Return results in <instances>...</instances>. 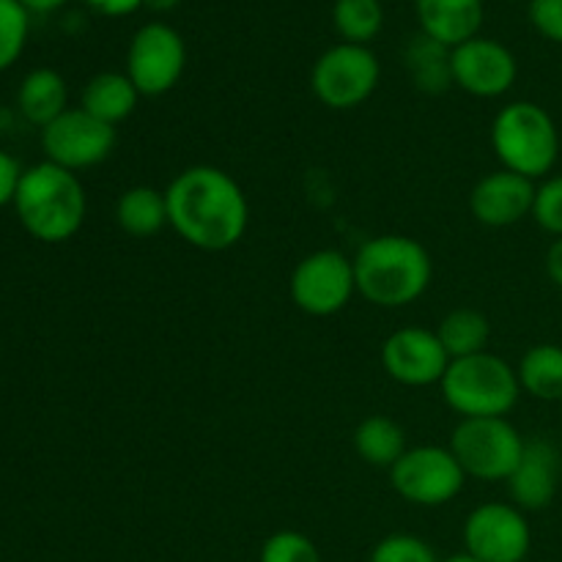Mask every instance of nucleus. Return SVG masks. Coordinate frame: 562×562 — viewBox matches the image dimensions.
<instances>
[{
  "label": "nucleus",
  "instance_id": "7",
  "mask_svg": "<svg viewBox=\"0 0 562 562\" xmlns=\"http://www.w3.org/2000/svg\"><path fill=\"white\" fill-rule=\"evenodd\" d=\"M379 77H382V66L371 47L340 42L318 55L311 86L324 108L351 110L371 99L379 86Z\"/></svg>",
  "mask_w": 562,
  "mask_h": 562
},
{
  "label": "nucleus",
  "instance_id": "25",
  "mask_svg": "<svg viewBox=\"0 0 562 562\" xmlns=\"http://www.w3.org/2000/svg\"><path fill=\"white\" fill-rule=\"evenodd\" d=\"M333 22L335 31H338V36L346 44H362V47H368V42H373L382 33V0H335Z\"/></svg>",
  "mask_w": 562,
  "mask_h": 562
},
{
  "label": "nucleus",
  "instance_id": "9",
  "mask_svg": "<svg viewBox=\"0 0 562 562\" xmlns=\"http://www.w3.org/2000/svg\"><path fill=\"white\" fill-rule=\"evenodd\" d=\"M289 289L294 305L307 316H335L357 294L355 261L340 250L311 252L294 267Z\"/></svg>",
  "mask_w": 562,
  "mask_h": 562
},
{
  "label": "nucleus",
  "instance_id": "1",
  "mask_svg": "<svg viewBox=\"0 0 562 562\" xmlns=\"http://www.w3.org/2000/svg\"><path fill=\"white\" fill-rule=\"evenodd\" d=\"M168 225L187 241L206 252H223L245 239L250 203L239 181L214 165H192L181 170L165 190Z\"/></svg>",
  "mask_w": 562,
  "mask_h": 562
},
{
  "label": "nucleus",
  "instance_id": "26",
  "mask_svg": "<svg viewBox=\"0 0 562 562\" xmlns=\"http://www.w3.org/2000/svg\"><path fill=\"white\" fill-rule=\"evenodd\" d=\"M31 14L20 0H0V71L11 69L25 49Z\"/></svg>",
  "mask_w": 562,
  "mask_h": 562
},
{
  "label": "nucleus",
  "instance_id": "4",
  "mask_svg": "<svg viewBox=\"0 0 562 562\" xmlns=\"http://www.w3.org/2000/svg\"><path fill=\"white\" fill-rule=\"evenodd\" d=\"M492 148L505 170L536 181L552 173L560 157V132L547 108L510 102L494 115Z\"/></svg>",
  "mask_w": 562,
  "mask_h": 562
},
{
  "label": "nucleus",
  "instance_id": "29",
  "mask_svg": "<svg viewBox=\"0 0 562 562\" xmlns=\"http://www.w3.org/2000/svg\"><path fill=\"white\" fill-rule=\"evenodd\" d=\"M532 220L538 228L552 234L554 239L562 236V176H549L541 187H536V201H532Z\"/></svg>",
  "mask_w": 562,
  "mask_h": 562
},
{
  "label": "nucleus",
  "instance_id": "13",
  "mask_svg": "<svg viewBox=\"0 0 562 562\" xmlns=\"http://www.w3.org/2000/svg\"><path fill=\"white\" fill-rule=\"evenodd\" d=\"M450 357L437 329L401 327L382 344V368L404 387H431L442 382Z\"/></svg>",
  "mask_w": 562,
  "mask_h": 562
},
{
  "label": "nucleus",
  "instance_id": "18",
  "mask_svg": "<svg viewBox=\"0 0 562 562\" xmlns=\"http://www.w3.org/2000/svg\"><path fill=\"white\" fill-rule=\"evenodd\" d=\"M137 99L140 93H137L135 82L126 77V71H102L86 82L80 93V108L93 119L115 126L135 113Z\"/></svg>",
  "mask_w": 562,
  "mask_h": 562
},
{
  "label": "nucleus",
  "instance_id": "2",
  "mask_svg": "<svg viewBox=\"0 0 562 562\" xmlns=\"http://www.w3.org/2000/svg\"><path fill=\"white\" fill-rule=\"evenodd\" d=\"M357 294L376 307H406L420 300L434 278L426 247L404 234H382L357 250Z\"/></svg>",
  "mask_w": 562,
  "mask_h": 562
},
{
  "label": "nucleus",
  "instance_id": "27",
  "mask_svg": "<svg viewBox=\"0 0 562 562\" xmlns=\"http://www.w3.org/2000/svg\"><path fill=\"white\" fill-rule=\"evenodd\" d=\"M258 562H322V552L305 532L280 530L263 541Z\"/></svg>",
  "mask_w": 562,
  "mask_h": 562
},
{
  "label": "nucleus",
  "instance_id": "24",
  "mask_svg": "<svg viewBox=\"0 0 562 562\" xmlns=\"http://www.w3.org/2000/svg\"><path fill=\"white\" fill-rule=\"evenodd\" d=\"M439 340H442L445 351L450 360H461V357H472L486 351L488 338H492V327L488 318L481 311L472 307H456L448 316L439 322L437 327Z\"/></svg>",
  "mask_w": 562,
  "mask_h": 562
},
{
  "label": "nucleus",
  "instance_id": "16",
  "mask_svg": "<svg viewBox=\"0 0 562 562\" xmlns=\"http://www.w3.org/2000/svg\"><path fill=\"white\" fill-rule=\"evenodd\" d=\"M508 492L516 508L543 510L558 497L560 486V453L547 439H530L525 445L521 461L508 477Z\"/></svg>",
  "mask_w": 562,
  "mask_h": 562
},
{
  "label": "nucleus",
  "instance_id": "35",
  "mask_svg": "<svg viewBox=\"0 0 562 562\" xmlns=\"http://www.w3.org/2000/svg\"><path fill=\"white\" fill-rule=\"evenodd\" d=\"M179 3L181 0H143V5H146V9L159 11V14H162V11H173Z\"/></svg>",
  "mask_w": 562,
  "mask_h": 562
},
{
  "label": "nucleus",
  "instance_id": "32",
  "mask_svg": "<svg viewBox=\"0 0 562 562\" xmlns=\"http://www.w3.org/2000/svg\"><path fill=\"white\" fill-rule=\"evenodd\" d=\"M86 3L104 16H126L143 9V0H86Z\"/></svg>",
  "mask_w": 562,
  "mask_h": 562
},
{
  "label": "nucleus",
  "instance_id": "14",
  "mask_svg": "<svg viewBox=\"0 0 562 562\" xmlns=\"http://www.w3.org/2000/svg\"><path fill=\"white\" fill-rule=\"evenodd\" d=\"M453 86L481 99H497L514 88L519 77L516 55L497 38L475 36L450 49Z\"/></svg>",
  "mask_w": 562,
  "mask_h": 562
},
{
  "label": "nucleus",
  "instance_id": "28",
  "mask_svg": "<svg viewBox=\"0 0 562 562\" xmlns=\"http://www.w3.org/2000/svg\"><path fill=\"white\" fill-rule=\"evenodd\" d=\"M368 562H442L437 560V552L431 543L423 538L409 536V532H393V536L382 538L373 547Z\"/></svg>",
  "mask_w": 562,
  "mask_h": 562
},
{
  "label": "nucleus",
  "instance_id": "17",
  "mask_svg": "<svg viewBox=\"0 0 562 562\" xmlns=\"http://www.w3.org/2000/svg\"><path fill=\"white\" fill-rule=\"evenodd\" d=\"M420 31L445 47L481 36L483 0H415Z\"/></svg>",
  "mask_w": 562,
  "mask_h": 562
},
{
  "label": "nucleus",
  "instance_id": "22",
  "mask_svg": "<svg viewBox=\"0 0 562 562\" xmlns=\"http://www.w3.org/2000/svg\"><path fill=\"white\" fill-rule=\"evenodd\" d=\"M406 71L417 91L423 93H445L453 86V69H450V47L434 42L426 33L412 38L404 53Z\"/></svg>",
  "mask_w": 562,
  "mask_h": 562
},
{
  "label": "nucleus",
  "instance_id": "12",
  "mask_svg": "<svg viewBox=\"0 0 562 562\" xmlns=\"http://www.w3.org/2000/svg\"><path fill=\"white\" fill-rule=\"evenodd\" d=\"M115 148V126L88 115L82 108H69L42 130V151L47 162L60 168L86 170L102 165Z\"/></svg>",
  "mask_w": 562,
  "mask_h": 562
},
{
  "label": "nucleus",
  "instance_id": "21",
  "mask_svg": "<svg viewBox=\"0 0 562 562\" xmlns=\"http://www.w3.org/2000/svg\"><path fill=\"white\" fill-rule=\"evenodd\" d=\"M516 376H519L521 393L538 401H560L562 404V346H530L521 355Z\"/></svg>",
  "mask_w": 562,
  "mask_h": 562
},
{
  "label": "nucleus",
  "instance_id": "11",
  "mask_svg": "<svg viewBox=\"0 0 562 562\" xmlns=\"http://www.w3.org/2000/svg\"><path fill=\"white\" fill-rule=\"evenodd\" d=\"M464 547L481 562H525L532 547L530 521L514 503H483L467 516Z\"/></svg>",
  "mask_w": 562,
  "mask_h": 562
},
{
  "label": "nucleus",
  "instance_id": "6",
  "mask_svg": "<svg viewBox=\"0 0 562 562\" xmlns=\"http://www.w3.org/2000/svg\"><path fill=\"white\" fill-rule=\"evenodd\" d=\"M527 439L508 417H470L450 434V453L467 477L486 483L508 481L521 461Z\"/></svg>",
  "mask_w": 562,
  "mask_h": 562
},
{
  "label": "nucleus",
  "instance_id": "30",
  "mask_svg": "<svg viewBox=\"0 0 562 562\" xmlns=\"http://www.w3.org/2000/svg\"><path fill=\"white\" fill-rule=\"evenodd\" d=\"M530 22L543 38L562 44V0H530Z\"/></svg>",
  "mask_w": 562,
  "mask_h": 562
},
{
  "label": "nucleus",
  "instance_id": "23",
  "mask_svg": "<svg viewBox=\"0 0 562 562\" xmlns=\"http://www.w3.org/2000/svg\"><path fill=\"white\" fill-rule=\"evenodd\" d=\"M355 450L366 464L390 470L409 448L398 423L384 415H371L355 428Z\"/></svg>",
  "mask_w": 562,
  "mask_h": 562
},
{
  "label": "nucleus",
  "instance_id": "20",
  "mask_svg": "<svg viewBox=\"0 0 562 562\" xmlns=\"http://www.w3.org/2000/svg\"><path fill=\"white\" fill-rule=\"evenodd\" d=\"M115 223H119V228L124 234L135 236V239L157 236L168 225V201H165V192L146 184L130 187L126 192H121L119 203H115Z\"/></svg>",
  "mask_w": 562,
  "mask_h": 562
},
{
  "label": "nucleus",
  "instance_id": "15",
  "mask_svg": "<svg viewBox=\"0 0 562 562\" xmlns=\"http://www.w3.org/2000/svg\"><path fill=\"white\" fill-rule=\"evenodd\" d=\"M536 201V181L525 179L510 170H494L483 176L470 192L472 217L488 228H508L532 214Z\"/></svg>",
  "mask_w": 562,
  "mask_h": 562
},
{
  "label": "nucleus",
  "instance_id": "31",
  "mask_svg": "<svg viewBox=\"0 0 562 562\" xmlns=\"http://www.w3.org/2000/svg\"><path fill=\"white\" fill-rule=\"evenodd\" d=\"M20 179H22L20 162H16L9 151H3V148H0V209L9 206V203H14Z\"/></svg>",
  "mask_w": 562,
  "mask_h": 562
},
{
  "label": "nucleus",
  "instance_id": "5",
  "mask_svg": "<svg viewBox=\"0 0 562 562\" xmlns=\"http://www.w3.org/2000/svg\"><path fill=\"white\" fill-rule=\"evenodd\" d=\"M442 398L461 420L505 417L519 404L521 384L516 368L492 351L450 360L442 382Z\"/></svg>",
  "mask_w": 562,
  "mask_h": 562
},
{
  "label": "nucleus",
  "instance_id": "8",
  "mask_svg": "<svg viewBox=\"0 0 562 562\" xmlns=\"http://www.w3.org/2000/svg\"><path fill=\"white\" fill-rule=\"evenodd\" d=\"M390 483L406 503L420 505V508H439L459 497L467 475L450 448L420 445V448L406 450L390 467Z\"/></svg>",
  "mask_w": 562,
  "mask_h": 562
},
{
  "label": "nucleus",
  "instance_id": "34",
  "mask_svg": "<svg viewBox=\"0 0 562 562\" xmlns=\"http://www.w3.org/2000/svg\"><path fill=\"white\" fill-rule=\"evenodd\" d=\"M27 9V14H53L60 5H66L69 0H20Z\"/></svg>",
  "mask_w": 562,
  "mask_h": 562
},
{
  "label": "nucleus",
  "instance_id": "36",
  "mask_svg": "<svg viewBox=\"0 0 562 562\" xmlns=\"http://www.w3.org/2000/svg\"><path fill=\"white\" fill-rule=\"evenodd\" d=\"M442 562H481V560H475V558H472V554L461 552V554H453V558H448V560H442Z\"/></svg>",
  "mask_w": 562,
  "mask_h": 562
},
{
  "label": "nucleus",
  "instance_id": "10",
  "mask_svg": "<svg viewBox=\"0 0 562 562\" xmlns=\"http://www.w3.org/2000/svg\"><path fill=\"white\" fill-rule=\"evenodd\" d=\"M187 66V47L179 31L165 22H148L132 36L126 49V77L140 97H162L173 91Z\"/></svg>",
  "mask_w": 562,
  "mask_h": 562
},
{
  "label": "nucleus",
  "instance_id": "19",
  "mask_svg": "<svg viewBox=\"0 0 562 562\" xmlns=\"http://www.w3.org/2000/svg\"><path fill=\"white\" fill-rule=\"evenodd\" d=\"M66 99V80L55 69H33L31 75H25V80L20 82V91H16V108H20L22 119L27 124L44 130L47 124H53L58 115H64Z\"/></svg>",
  "mask_w": 562,
  "mask_h": 562
},
{
  "label": "nucleus",
  "instance_id": "3",
  "mask_svg": "<svg viewBox=\"0 0 562 562\" xmlns=\"http://www.w3.org/2000/svg\"><path fill=\"white\" fill-rule=\"evenodd\" d=\"M11 206L33 239L44 245H64L86 223L88 198L77 173L44 159L22 170Z\"/></svg>",
  "mask_w": 562,
  "mask_h": 562
},
{
  "label": "nucleus",
  "instance_id": "33",
  "mask_svg": "<svg viewBox=\"0 0 562 562\" xmlns=\"http://www.w3.org/2000/svg\"><path fill=\"white\" fill-rule=\"evenodd\" d=\"M547 274L558 289H562V236L554 239L547 250Z\"/></svg>",
  "mask_w": 562,
  "mask_h": 562
}]
</instances>
